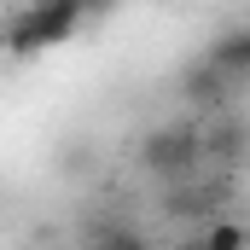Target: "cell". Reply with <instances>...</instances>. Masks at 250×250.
<instances>
[{
  "label": "cell",
  "mask_w": 250,
  "mask_h": 250,
  "mask_svg": "<svg viewBox=\"0 0 250 250\" xmlns=\"http://www.w3.org/2000/svg\"><path fill=\"white\" fill-rule=\"evenodd\" d=\"M87 6L82 0H47V6H23L12 23H6V53L12 59H35L47 47H64L76 29H82Z\"/></svg>",
  "instance_id": "obj_1"
},
{
  "label": "cell",
  "mask_w": 250,
  "mask_h": 250,
  "mask_svg": "<svg viewBox=\"0 0 250 250\" xmlns=\"http://www.w3.org/2000/svg\"><path fill=\"white\" fill-rule=\"evenodd\" d=\"M204 157H209V146L192 123H163L140 140V169L157 175V181H187Z\"/></svg>",
  "instance_id": "obj_2"
},
{
  "label": "cell",
  "mask_w": 250,
  "mask_h": 250,
  "mask_svg": "<svg viewBox=\"0 0 250 250\" xmlns=\"http://www.w3.org/2000/svg\"><path fill=\"white\" fill-rule=\"evenodd\" d=\"M181 93H187L192 105H221V99L233 93V70H221V64L204 53V59H198L187 76H181Z\"/></svg>",
  "instance_id": "obj_3"
},
{
  "label": "cell",
  "mask_w": 250,
  "mask_h": 250,
  "mask_svg": "<svg viewBox=\"0 0 250 250\" xmlns=\"http://www.w3.org/2000/svg\"><path fill=\"white\" fill-rule=\"evenodd\" d=\"M198 239H204L209 250H250V227H245V221H233V215H215Z\"/></svg>",
  "instance_id": "obj_4"
},
{
  "label": "cell",
  "mask_w": 250,
  "mask_h": 250,
  "mask_svg": "<svg viewBox=\"0 0 250 250\" xmlns=\"http://www.w3.org/2000/svg\"><path fill=\"white\" fill-rule=\"evenodd\" d=\"M209 59L221 64V70H233V76H245V70H250V29H233V35H221V41L209 47Z\"/></svg>",
  "instance_id": "obj_5"
},
{
  "label": "cell",
  "mask_w": 250,
  "mask_h": 250,
  "mask_svg": "<svg viewBox=\"0 0 250 250\" xmlns=\"http://www.w3.org/2000/svg\"><path fill=\"white\" fill-rule=\"evenodd\" d=\"M87 250H151V245H146V233H134V227H93V245Z\"/></svg>",
  "instance_id": "obj_6"
},
{
  "label": "cell",
  "mask_w": 250,
  "mask_h": 250,
  "mask_svg": "<svg viewBox=\"0 0 250 250\" xmlns=\"http://www.w3.org/2000/svg\"><path fill=\"white\" fill-rule=\"evenodd\" d=\"M204 146H209V157H221V163H227V157H245V128H239V123H221Z\"/></svg>",
  "instance_id": "obj_7"
},
{
  "label": "cell",
  "mask_w": 250,
  "mask_h": 250,
  "mask_svg": "<svg viewBox=\"0 0 250 250\" xmlns=\"http://www.w3.org/2000/svg\"><path fill=\"white\" fill-rule=\"evenodd\" d=\"M82 6H87V12H105V6H117V0H82Z\"/></svg>",
  "instance_id": "obj_8"
},
{
  "label": "cell",
  "mask_w": 250,
  "mask_h": 250,
  "mask_svg": "<svg viewBox=\"0 0 250 250\" xmlns=\"http://www.w3.org/2000/svg\"><path fill=\"white\" fill-rule=\"evenodd\" d=\"M181 250H209V245H204V239H198V233H192V239H187V245H181Z\"/></svg>",
  "instance_id": "obj_9"
},
{
  "label": "cell",
  "mask_w": 250,
  "mask_h": 250,
  "mask_svg": "<svg viewBox=\"0 0 250 250\" xmlns=\"http://www.w3.org/2000/svg\"><path fill=\"white\" fill-rule=\"evenodd\" d=\"M29 6H47V0H29Z\"/></svg>",
  "instance_id": "obj_10"
}]
</instances>
